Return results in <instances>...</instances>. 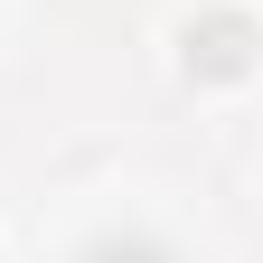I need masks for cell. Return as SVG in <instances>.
<instances>
[{"instance_id":"cell-1","label":"cell","mask_w":263,"mask_h":263,"mask_svg":"<svg viewBox=\"0 0 263 263\" xmlns=\"http://www.w3.org/2000/svg\"><path fill=\"white\" fill-rule=\"evenodd\" d=\"M188 66H197V76H245V66H254V19H235V10L197 19L188 28Z\"/></svg>"},{"instance_id":"cell-2","label":"cell","mask_w":263,"mask_h":263,"mask_svg":"<svg viewBox=\"0 0 263 263\" xmlns=\"http://www.w3.org/2000/svg\"><path fill=\"white\" fill-rule=\"evenodd\" d=\"M94 263H170L160 245H94Z\"/></svg>"}]
</instances>
